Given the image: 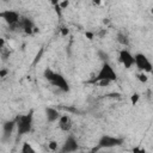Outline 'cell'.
Returning a JSON list of instances; mask_svg holds the SVG:
<instances>
[{"label":"cell","mask_w":153,"mask_h":153,"mask_svg":"<svg viewBox=\"0 0 153 153\" xmlns=\"http://www.w3.org/2000/svg\"><path fill=\"white\" fill-rule=\"evenodd\" d=\"M137 79L141 81V82H146L147 80H148V76L146 75V73H140V74H137Z\"/></svg>","instance_id":"2e32d148"},{"label":"cell","mask_w":153,"mask_h":153,"mask_svg":"<svg viewBox=\"0 0 153 153\" xmlns=\"http://www.w3.org/2000/svg\"><path fill=\"white\" fill-rule=\"evenodd\" d=\"M118 60L124 66V68H131L134 66V55L127 49H122L120 51Z\"/></svg>","instance_id":"ba28073f"},{"label":"cell","mask_w":153,"mask_h":153,"mask_svg":"<svg viewBox=\"0 0 153 153\" xmlns=\"http://www.w3.org/2000/svg\"><path fill=\"white\" fill-rule=\"evenodd\" d=\"M17 26H19L25 33H32L33 29H35V25H33V22L30 19V18H26V17H20Z\"/></svg>","instance_id":"8fae6325"},{"label":"cell","mask_w":153,"mask_h":153,"mask_svg":"<svg viewBox=\"0 0 153 153\" xmlns=\"http://www.w3.org/2000/svg\"><path fill=\"white\" fill-rule=\"evenodd\" d=\"M117 79V73L115 72V69L112 68V66L109 62H103L100 69L98 71L97 75L94 76L93 81L94 82H99V81H115Z\"/></svg>","instance_id":"7a4b0ae2"},{"label":"cell","mask_w":153,"mask_h":153,"mask_svg":"<svg viewBox=\"0 0 153 153\" xmlns=\"http://www.w3.org/2000/svg\"><path fill=\"white\" fill-rule=\"evenodd\" d=\"M44 114H45L47 121H48V122H50V123H53V122L57 121V120L60 118V116H61L60 111H59V110H56V109H54V108H51V106L45 108Z\"/></svg>","instance_id":"7c38bea8"},{"label":"cell","mask_w":153,"mask_h":153,"mask_svg":"<svg viewBox=\"0 0 153 153\" xmlns=\"http://www.w3.org/2000/svg\"><path fill=\"white\" fill-rule=\"evenodd\" d=\"M98 56L100 57V60L103 62H108V60H109V54L105 53V51H103V50H99L98 51Z\"/></svg>","instance_id":"9a60e30c"},{"label":"cell","mask_w":153,"mask_h":153,"mask_svg":"<svg viewBox=\"0 0 153 153\" xmlns=\"http://www.w3.org/2000/svg\"><path fill=\"white\" fill-rule=\"evenodd\" d=\"M17 127V121H16V118H13V120H8V121H6L4 124H2V137H4V140H8L10 137H11V135H12V133H13V130H14V128Z\"/></svg>","instance_id":"30bf717a"},{"label":"cell","mask_w":153,"mask_h":153,"mask_svg":"<svg viewBox=\"0 0 153 153\" xmlns=\"http://www.w3.org/2000/svg\"><path fill=\"white\" fill-rule=\"evenodd\" d=\"M20 153H36V151H35V148L32 147L31 143H29V142H23L22 148H20Z\"/></svg>","instance_id":"5bb4252c"},{"label":"cell","mask_w":153,"mask_h":153,"mask_svg":"<svg viewBox=\"0 0 153 153\" xmlns=\"http://www.w3.org/2000/svg\"><path fill=\"white\" fill-rule=\"evenodd\" d=\"M86 36H87V37H88L90 39H92V33H90V32H87V33H86Z\"/></svg>","instance_id":"603a6c76"},{"label":"cell","mask_w":153,"mask_h":153,"mask_svg":"<svg viewBox=\"0 0 153 153\" xmlns=\"http://www.w3.org/2000/svg\"><path fill=\"white\" fill-rule=\"evenodd\" d=\"M57 126L62 131L68 133L73 128V121L68 115H61L60 118L57 120Z\"/></svg>","instance_id":"9c48e42d"},{"label":"cell","mask_w":153,"mask_h":153,"mask_svg":"<svg viewBox=\"0 0 153 153\" xmlns=\"http://www.w3.org/2000/svg\"><path fill=\"white\" fill-rule=\"evenodd\" d=\"M0 18L8 26H17V24L20 19V14L17 11H13V10H5V11L0 12Z\"/></svg>","instance_id":"5b68a950"},{"label":"cell","mask_w":153,"mask_h":153,"mask_svg":"<svg viewBox=\"0 0 153 153\" xmlns=\"http://www.w3.org/2000/svg\"><path fill=\"white\" fill-rule=\"evenodd\" d=\"M133 153H146V149L142 147H135L133 148Z\"/></svg>","instance_id":"d6986e66"},{"label":"cell","mask_w":153,"mask_h":153,"mask_svg":"<svg viewBox=\"0 0 153 153\" xmlns=\"http://www.w3.org/2000/svg\"><path fill=\"white\" fill-rule=\"evenodd\" d=\"M5 45H6V43H5V39H4V38H0V49H1V48H4Z\"/></svg>","instance_id":"7402d4cb"},{"label":"cell","mask_w":153,"mask_h":153,"mask_svg":"<svg viewBox=\"0 0 153 153\" xmlns=\"http://www.w3.org/2000/svg\"><path fill=\"white\" fill-rule=\"evenodd\" d=\"M79 148V143L76 141V139L73 135L67 136V139L65 140L62 147H61V153H73L75 151H78Z\"/></svg>","instance_id":"52a82bcc"},{"label":"cell","mask_w":153,"mask_h":153,"mask_svg":"<svg viewBox=\"0 0 153 153\" xmlns=\"http://www.w3.org/2000/svg\"><path fill=\"white\" fill-rule=\"evenodd\" d=\"M139 99H140V96H139L137 93H134V94L131 96V104H133V105H136V103L139 102Z\"/></svg>","instance_id":"ac0fdd59"},{"label":"cell","mask_w":153,"mask_h":153,"mask_svg":"<svg viewBox=\"0 0 153 153\" xmlns=\"http://www.w3.org/2000/svg\"><path fill=\"white\" fill-rule=\"evenodd\" d=\"M16 121H17V131L19 136L30 133L32 129V123H33V111L31 110L30 112L25 115L17 116Z\"/></svg>","instance_id":"6da1fadb"},{"label":"cell","mask_w":153,"mask_h":153,"mask_svg":"<svg viewBox=\"0 0 153 153\" xmlns=\"http://www.w3.org/2000/svg\"><path fill=\"white\" fill-rule=\"evenodd\" d=\"M134 65L142 73H151L152 72V63L148 60V57L142 53H137L134 55Z\"/></svg>","instance_id":"277c9868"},{"label":"cell","mask_w":153,"mask_h":153,"mask_svg":"<svg viewBox=\"0 0 153 153\" xmlns=\"http://www.w3.org/2000/svg\"><path fill=\"white\" fill-rule=\"evenodd\" d=\"M48 148H49L50 151H56V149H57V142H56V141H50V142L48 143Z\"/></svg>","instance_id":"e0dca14e"},{"label":"cell","mask_w":153,"mask_h":153,"mask_svg":"<svg viewBox=\"0 0 153 153\" xmlns=\"http://www.w3.org/2000/svg\"><path fill=\"white\" fill-rule=\"evenodd\" d=\"M68 5H69V1H62V2H59V7H60L61 10H65L66 7H68Z\"/></svg>","instance_id":"ffe728a7"},{"label":"cell","mask_w":153,"mask_h":153,"mask_svg":"<svg viewBox=\"0 0 153 153\" xmlns=\"http://www.w3.org/2000/svg\"><path fill=\"white\" fill-rule=\"evenodd\" d=\"M124 142L123 137L120 136H112V135H103L99 140H98V145L97 148H112V147H118Z\"/></svg>","instance_id":"3957f363"},{"label":"cell","mask_w":153,"mask_h":153,"mask_svg":"<svg viewBox=\"0 0 153 153\" xmlns=\"http://www.w3.org/2000/svg\"><path fill=\"white\" fill-rule=\"evenodd\" d=\"M7 74H8V71H7V69H1V71H0V78L6 76Z\"/></svg>","instance_id":"44dd1931"},{"label":"cell","mask_w":153,"mask_h":153,"mask_svg":"<svg viewBox=\"0 0 153 153\" xmlns=\"http://www.w3.org/2000/svg\"><path fill=\"white\" fill-rule=\"evenodd\" d=\"M49 82H50L51 85H54L55 87H57L59 90H61L62 92H68V91H69V84H68V81H67V80L65 79V76H63L62 74H60V73H56V72H55Z\"/></svg>","instance_id":"8992f818"},{"label":"cell","mask_w":153,"mask_h":153,"mask_svg":"<svg viewBox=\"0 0 153 153\" xmlns=\"http://www.w3.org/2000/svg\"><path fill=\"white\" fill-rule=\"evenodd\" d=\"M116 39H117V42H118L120 44H122V45H124V47L129 45V42H130L128 35L124 33V32H118L117 36H116Z\"/></svg>","instance_id":"4fadbf2b"}]
</instances>
